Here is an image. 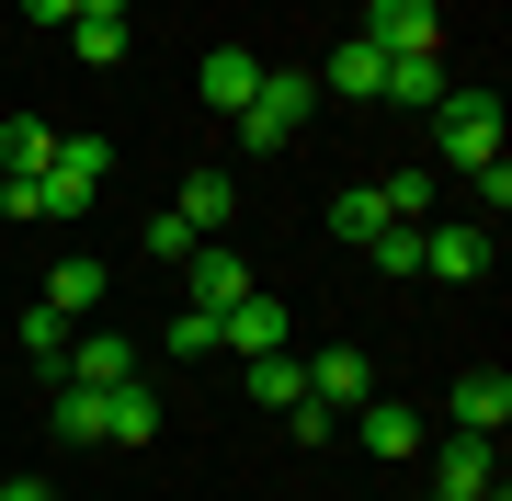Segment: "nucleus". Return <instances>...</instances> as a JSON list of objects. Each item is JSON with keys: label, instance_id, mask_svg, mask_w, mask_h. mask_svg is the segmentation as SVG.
Masks as SVG:
<instances>
[{"label": "nucleus", "instance_id": "obj_17", "mask_svg": "<svg viewBox=\"0 0 512 501\" xmlns=\"http://www.w3.org/2000/svg\"><path fill=\"white\" fill-rule=\"evenodd\" d=\"M148 433H160V388H148V376L103 388V445H148Z\"/></svg>", "mask_w": 512, "mask_h": 501}, {"label": "nucleus", "instance_id": "obj_23", "mask_svg": "<svg viewBox=\"0 0 512 501\" xmlns=\"http://www.w3.org/2000/svg\"><path fill=\"white\" fill-rule=\"evenodd\" d=\"M57 171H80V183H114V137H92V126H57Z\"/></svg>", "mask_w": 512, "mask_h": 501}, {"label": "nucleus", "instance_id": "obj_30", "mask_svg": "<svg viewBox=\"0 0 512 501\" xmlns=\"http://www.w3.org/2000/svg\"><path fill=\"white\" fill-rule=\"evenodd\" d=\"M160 353H217V319H205V308H183V319L160 331Z\"/></svg>", "mask_w": 512, "mask_h": 501}, {"label": "nucleus", "instance_id": "obj_4", "mask_svg": "<svg viewBox=\"0 0 512 501\" xmlns=\"http://www.w3.org/2000/svg\"><path fill=\"white\" fill-rule=\"evenodd\" d=\"M342 433H353V445H365V456H387V467L433 445V422H421L410 399H365V410H342Z\"/></svg>", "mask_w": 512, "mask_h": 501}, {"label": "nucleus", "instance_id": "obj_16", "mask_svg": "<svg viewBox=\"0 0 512 501\" xmlns=\"http://www.w3.org/2000/svg\"><path fill=\"white\" fill-rule=\"evenodd\" d=\"M35 308H57V319H69V331H80V319L103 308V262H92V251H69V262H57V274H46V297H35Z\"/></svg>", "mask_w": 512, "mask_h": 501}, {"label": "nucleus", "instance_id": "obj_20", "mask_svg": "<svg viewBox=\"0 0 512 501\" xmlns=\"http://www.w3.org/2000/svg\"><path fill=\"white\" fill-rule=\"evenodd\" d=\"M46 422L69 433V445H103V388H69V376H57V399H46Z\"/></svg>", "mask_w": 512, "mask_h": 501}, {"label": "nucleus", "instance_id": "obj_29", "mask_svg": "<svg viewBox=\"0 0 512 501\" xmlns=\"http://www.w3.org/2000/svg\"><path fill=\"white\" fill-rule=\"evenodd\" d=\"M285 422H296V445H308V456H319V445H342V410H319V399H296Z\"/></svg>", "mask_w": 512, "mask_h": 501}, {"label": "nucleus", "instance_id": "obj_11", "mask_svg": "<svg viewBox=\"0 0 512 501\" xmlns=\"http://www.w3.org/2000/svg\"><path fill=\"white\" fill-rule=\"evenodd\" d=\"M501 479V456H490V433H444L433 445V490H456V501H478Z\"/></svg>", "mask_w": 512, "mask_h": 501}, {"label": "nucleus", "instance_id": "obj_18", "mask_svg": "<svg viewBox=\"0 0 512 501\" xmlns=\"http://www.w3.org/2000/svg\"><path fill=\"white\" fill-rule=\"evenodd\" d=\"M228 205H239V183H228L217 160H205V171H183V194H171V217H183V228H205V240H217V228H228Z\"/></svg>", "mask_w": 512, "mask_h": 501}, {"label": "nucleus", "instance_id": "obj_8", "mask_svg": "<svg viewBox=\"0 0 512 501\" xmlns=\"http://www.w3.org/2000/svg\"><path fill=\"white\" fill-rule=\"evenodd\" d=\"M308 399H319V410H365V399H376V365H365L353 342H330V353H308Z\"/></svg>", "mask_w": 512, "mask_h": 501}, {"label": "nucleus", "instance_id": "obj_26", "mask_svg": "<svg viewBox=\"0 0 512 501\" xmlns=\"http://www.w3.org/2000/svg\"><path fill=\"white\" fill-rule=\"evenodd\" d=\"M57 35H69L80 57H92V69H114V57H126V23H103V12H80V23H57Z\"/></svg>", "mask_w": 512, "mask_h": 501}, {"label": "nucleus", "instance_id": "obj_1", "mask_svg": "<svg viewBox=\"0 0 512 501\" xmlns=\"http://www.w3.org/2000/svg\"><path fill=\"white\" fill-rule=\"evenodd\" d=\"M433 160L444 171H467L478 205H512V160H501V92L490 80H444V103H433Z\"/></svg>", "mask_w": 512, "mask_h": 501}, {"label": "nucleus", "instance_id": "obj_12", "mask_svg": "<svg viewBox=\"0 0 512 501\" xmlns=\"http://www.w3.org/2000/svg\"><path fill=\"white\" fill-rule=\"evenodd\" d=\"M194 92H205V114H239V103L262 92V57H251V46H217V57L194 69Z\"/></svg>", "mask_w": 512, "mask_h": 501}, {"label": "nucleus", "instance_id": "obj_25", "mask_svg": "<svg viewBox=\"0 0 512 501\" xmlns=\"http://www.w3.org/2000/svg\"><path fill=\"white\" fill-rule=\"evenodd\" d=\"M376 205H387V217H410V228H433V171H387Z\"/></svg>", "mask_w": 512, "mask_h": 501}, {"label": "nucleus", "instance_id": "obj_6", "mask_svg": "<svg viewBox=\"0 0 512 501\" xmlns=\"http://www.w3.org/2000/svg\"><path fill=\"white\" fill-rule=\"evenodd\" d=\"M239 297H251V262L217 251V240H194V262H183V308L217 319V308H239Z\"/></svg>", "mask_w": 512, "mask_h": 501}, {"label": "nucleus", "instance_id": "obj_5", "mask_svg": "<svg viewBox=\"0 0 512 501\" xmlns=\"http://www.w3.org/2000/svg\"><path fill=\"white\" fill-rule=\"evenodd\" d=\"M421 274L478 285V274H490V217H444V228H421Z\"/></svg>", "mask_w": 512, "mask_h": 501}, {"label": "nucleus", "instance_id": "obj_3", "mask_svg": "<svg viewBox=\"0 0 512 501\" xmlns=\"http://www.w3.org/2000/svg\"><path fill=\"white\" fill-rule=\"evenodd\" d=\"M92 194H103V183H80V171H57V160H46V171H0V205H12L23 228H69V217H92Z\"/></svg>", "mask_w": 512, "mask_h": 501}, {"label": "nucleus", "instance_id": "obj_32", "mask_svg": "<svg viewBox=\"0 0 512 501\" xmlns=\"http://www.w3.org/2000/svg\"><path fill=\"white\" fill-rule=\"evenodd\" d=\"M23 12H35V23H69V0H23Z\"/></svg>", "mask_w": 512, "mask_h": 501}, {"label": "nucleus", "instance_id": "obj_28", "mask_svg": "<svg viewBox=\"0 0 512 501\" xmlns=\"http://www.w3.org/2000/svg\"><path fill=\"white\" fill-rule=\"evenodd\" d=\"M137 240H148V251H160V262H194V240H205V228H183V217H171V205H160V217H148V228H137Z\"/></svg>", "mask_w": 512, "mask_h": 501}, {"label": "nucleus", "instance_id": "obj_21", "mask_svg": "<svg viewBox=\"0 0 512 501\" xmlns=\"http://www.w3.org/2000/svg\"><path fill=\"white\" fill-rule=\"evenodd\" d=\"M251 399L262 410H296V399H308V365H296V353H251Z\"/></svg>", "mask_w": 512, "mask_h": 501}, {"label": "nucleus", "instance_id": "obj_19", "mask_svg": "<svg viewBox=\"0 0 512 501\" xmlns=\"http://www.w3.org/2000/svg\"><path fill=\"white\" fill-rule=\"evenodd\" d=\"M376 228H387V205H376V183H342V194H330V240H353V251H365Z\"/></svg>", "mask_w": 512, "mask_h": 501}, {"label": "nucleus", "instance_id": "obj_13", "mask_svg": "<svg viewBox=\"0 0 512 501\" xmlns=\"http://www.w3.org/2000/svg\"><path fill=\"white\" fill-rule=\"evenodd\" d=\"M444 80H456V69H444V46H410V57H387V92H376V103L433 114V103H444Z\"/></svg>", "mask_w": 512, "mask_h": 501}, {"label": "nucleus", "instance_id": "obj_33", "mask_svg": "<svg viewBox=\"0 0 512 501\" xmlns=\"http://www.w3.org/2000/svg\"><path fill=\"white\" fill-rule=\"evenodd\" d=\"M433 501H456V490H433Z\"/></svg>", "mask_w": 512, "mask_h": 501}, {"label": "nucleus", "instance_id": "obj_9", "mask_svg": "<svg viewBox=\"0 0 512 501\" xmlns=\"http://www.w3.org/2000/svg\"><path fill=\"white\" fill-rule=\"evenodd\" d=\"M365 46H387V57L444 46V12H433V0H365Z\"/></svg>", "mask_w": 512, "mask_h": 501}, {"label": "nucleus", "instance_id": "obj_15", "mask_svg": "<svg viewBox=\"0 0 512 501\" xmlns=\"http://www.w3.org/2000/svg\"><path fill=\"white\" fill-rule=\"evenodd\" d=\"M512 422V376L501 365H467L456 376V433H501Z\"/></svg>", "mask_w": 512, "mask_h": 501}, {"label": "nucleus", "instance_id": "obj_24", "mask_svg": "<svg viewBox=\"0 0 512 501\" xmlns=\"http://www.w3.org/2000/svg\"><path fill=\"white\" fill-rule=\"evenodd\" d=\"M0 160H12V171H46L57 160V126H46V114H12V126H0Z\"/></svg>", "mask_w": 512, "mask_h": 501}, {"label": "nucleus", "instance_id": "obj_10", "mask_svg": "<svg viewBox=\"0 0 512 501\" xmlns=\"http://www.w3.org/2000/svg\"><path fill=\"white\" fill-rule=\"evenodd\" d=\"M319 92H342V103H376L387 92V46H365V35H342L319 57Z\"/></svg>", "mask_w": 512, "mask_h": 501}, {"label": "nucleus", "instance_id": "obj_31", "mask_svg": "<svg viewBox=\"0 0 512 501\" xmlns=\"http://www.w3.org/2000/svg\"><path fill=\"white\" fill-rule=\"evenodd\" d=\"M80 12H103V23H126V0H69V23H80Z\"/></svg>", "mask_w": 512, "mask_h": 501}, {"label": "nucleus", "instance_id": "obj_7", "mask_svg": "<svg viewBox=\"0 0 512 501\" xmlns=\"http://www.w3.org/2000/svg\"><path fill=\"white\" fill-rule=\"evenodd\" d=\"M285 331H296V319H285V297H262V285L239 308H217V342L239 353V365H251V353H285Z\"/></svg>", "mask_w": 512, "mask_h": 501}, {"label": "nucleus", "instance_id": "obj_27", "mask_svg": "<svg viewBox=\"0 0 512 501\" xmlns=\"http://www.w3.org/2000/svg\"><path fill=\"white\" fill-rule=\"evenodd\" d=\"M23 353H35V365H69V319H57V308H23Z\"/></svg>", "mask_w": 512, "mask_h": 501}, {"label": "nucleus", "instance_id": "obj_14", "mask_svg": "<svg viewBox=\"0 0 512 501\" xmlns=\"http://www.w3.org/2000/svg\"><path fill=\"white\" fill-rule=\"evenodd\" d=\"M57 376H69V388H126L137 353L114 342V331H69V365H57Z\"/></svg>", "mask_w": 512, "mask_h": 501}, {"label": "nucleus", "instance_id": "obj_22", "mask_svg": "<svg viewBox=\"0 0 512 501\" xmlns=\"http://www.w3.org/2000/svg\"><path fill=\"white\" fill-rule=\"evenodd\" d=\"M365 262H376L387 285H410V274H421V228H410V217H387L376 240H365Z\"/></svg>", "mask_w": 512, "mask_h": 501}, {"label": "nucleus", "instance_id": "obj_2", "mask_svg": "<svg viewBox=\"0 0 512 501\" xmlns=\"http://www.w3.org/2000/svg\"><path fill=\"white\" fill-rule=\"evenodd\" d=\"M308 103H319V69H262V92L228 126H239V149H296L308 137Z\"/></svg>", "mask_w": 512, "mask_h": 501}]
</instances>
